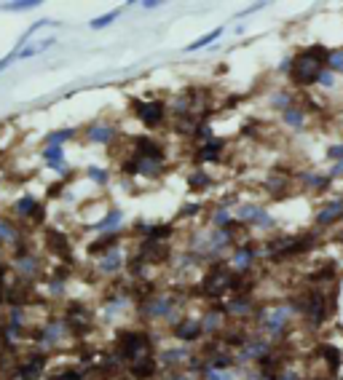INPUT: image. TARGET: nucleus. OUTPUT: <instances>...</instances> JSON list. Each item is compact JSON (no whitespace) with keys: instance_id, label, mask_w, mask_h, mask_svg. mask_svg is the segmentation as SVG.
Here are the masks:
<instances>
[{"instance_id":"obj_1","label":"nucleus","mask_w":343,"mask_h":380,"mask_svg":"<svg viewBox=\"0 0 343 380\" xmlns=\"http://www.w3.org/2000/svg\"><path fill=\"white\" fill-rule=\"evenodd\" d=\"M325 54L322 48H314V51H306L300 54L295 62H292V78H295L298 83H314L322 78V62H325Z\"/></svg>"},{"instance_id":"obj_2","label":"nucleus","mask_w":343,"mask_h":380,"mask_svg":"<svg viewBox=\"0 0 343 380\" xmlns=\"http://www.w3.org/2000/svg\"><path fill=\"white\" fill-rule=\"evenodd\" d=\"M137 113L142 116V121H145L148 126H156L161 121V116H164V105L161 102H140Z\"/></svg>"},{"instance_id":"obj_3","label":"nucleus","mask_w":343,"mask_h":380,"mask_svg":"<svg viewBox=\"0 0 343 380\" xmlns=\"http://www.w3.org/2000/svg\"><path fill=\"white\" fill-rule=\"evenodd\" d=\"M140 348H148V340L142 338V335H124V340H121V354H124V359L140 356Z\"/></svg>"},{"instance_id":"obj_4","label":"nucleus","mask_w":343,"mask_h":380,"mask_svg":"<svg viewBox=\"0 0 343 380\" xmlns=\"http://www.w3.org/2000/svg\"><path fill=\"white\" fill-rule=\"evenodd\" d=\"M225 286H228V276H225V273H214L212 278H206L204 289L209 292V295H220L217 289H225Z\"/></svg>"},{"instance_id":"obj_5","label":"nucleus","mask_w":343,"mask_h":380,"mask_svg":"<svg viewBox=\"0 0 343 380\" xmlns=\"http://www.w3.org/2000/svg\"><path fill=\"white\" fill-rule=\"evenodd\" d=\"M220 35H223V27H217V30H212L209 35H204V38H198L196 43H190V51H196V48H204V46H209V43H214V40H217L220 38Z\"/></svg>"},{"instance_id":"obj_6","label":"nucleus","mask_w":343,"mask_h":380,"mask_svg":"<svg viewBox=\"0 0 343 380\" xmlns=\"http://www.w3.org/2000/svg\"><path fill=\"white\" fill-rule=\"evenodd\" d=\"M132 372L137 378H148V375H153V359L150 356H142V364H134Z\"/></svg>"},{"instance_id":"obj_7","label":"nucleus","mask_w":343,"mask_h":380,"mask_svg":"<svg viewBox=\"0 0 343 380\" xmlns=\"http://www.w3.org/2000/svg\"><path fill=\"white\" fill-rule=\"evenodd\" d=\"M140 150H142L145 155H150V158H161V147L153 145L150 139H140Z\"/></svg>"},{"instance_id":"obj_8","label":"nucleus","mask_w":343,"mask_h":380,"mask_svg":"<svg viewBox=\"0 0 343 380\" xmlns=\"http://www.w3.org/2000/svg\"><path fill=\"white\" fill-rule=\"evenodd\" d=\"M341 212H343V206H341V204H330V209L319 214V222H322V225H327V222H330V220H335Z\"/></svg>"},{"instance_id":"obj_9","label":"nucleus","mask_w":343,"mask_h":380,"mask_svg":"<svg viewBox=\"0 0 343 380\" xmlns=\"http://www.w3.org/2000/svg\"><path fill=\"white\" fill-rule=\"evenodd\" d=\"M113 19H118V11H110V13H105V16L94 19V21H91V27H94V30H97V27H107Z\"/></svg>"},{"instance_id":"obj_10","label":"nucleus","mask_w":343,"mask_h":380,"mask_svg":"<svg viewBox=\"0 0 343 380\" xmlns=\"http://www.w3.org/2000/svg\"><path fill=\"white\" fill-rule=\"evenodd\" d=\"M110 137H113V128H105V126H99V128L91 131V139H99V142H107Z\"/></svg>"},{"instance_id":"obj_11","label":"nucleus","mask_w":343,"mask_h":380,"mask_svg":"<svg viewBox=\"0 0 343 380\" xmlns=\"http://www.w3.org/2000/svg\"><path fill=\"white\" fill-rule=\"evenodd\" d=\"M220 147H223V142H220V139H212L209 145H206V150H204V158H214Z\"/></svg>"},{"instance_id":"obj_12","label":"nucleus","mask_w":343,"mask_h":380,"mask_svg":"<svg viewBox=\"0 0 343 380\" xmlns=\"http://www.w3.org/2000/svg\"><path fill=\"white\" fill-rule=\"evenodd\" d=\"M43 367V356H38V362H35V364H30V367H24V370H21V375H24V378H30V375H38V370Z\"/></svg>"},{"instance_id":"obj_13","label":"nucleus","mask_w":343,"mask_h":380,"mask_svg":"<svg viewBox=\"0 0 343 380\" xmlns=\"http://www.w3.org/2000/svg\"><path fill=\"white\" fill-rule=\"evenodd\" d=\"M118 262H121V257H118V252H113V254H110V257H107V260L102 262V270H107V273H110V270H113V268H116V265H118Z\"/></svg>"},{"instance_id":"obj_14","label":"nucleus","mask_w":343,"mask_h":380,"mask_svg":"<svg viewBox=\"0 0 343 380\" xmlns=\"http://www.w3.org/2000/svg\"><path fill=\"white\" fill-rule=\"evenodd\" d=\"M322 354L327 356V362H330L333 367H338V362H341V359H338V351H335V348H322Z\"/></svg>"},{"instance_id":"obj_15","label":"nucleus","mask_w":343,"mask_h":380,"mask_svg":"<svg viewBox=\"0 0 343 380\" xmlns=\"http://www.w3.org/2000/svg\"><path fill=\"white\" fill-rule=\"evenodd\" d=\"M67 137H73V131H70V128H64V131H59V134H51V137H48V142H51V145H59V142L67 139Z\"/></svg>"},{"instance_id":"obj_16","label":"nucleus","mask_w":343,"mask_h":380,"mask_svg":"<svg viewBox=\"0 0 343 380\" xmlns=\"http://www.w3.org/2000/svg\"><path fill=\"white\" fill-rule=\"evenodd\" d=\"M330 64L335 70H343V51H333L330 54Z\"/></svg>"},{"instance_id":"obj_17","label":"nucleus","mask_w":343,"mask_h":380,"mask_svg":"<svg viewBox=\"0 0 343 380\" xmlns=\"http://www.w3.org/2000/svg\"><path fill=\"white\" fill-rule=\"evenodd\" d=\"M38 5V0H32V3H11V5H5V8H11V11H24V8H35Z\"/></svg>"},{"instance_id":"obj_18","label":"nucleus","mask_w":343,"mask_h":380,"mask_svg":"<svg viewBox=\"0 0 343 380\" xmlns=\"http://www.w3.org/2000/svg\"><path fill=\"white\" fill-rule=\"evenodd\" d=\"M287 124L300 126V124H303V116H300V113H290V110H287Z\"/></svg>"},{"instance_id":"obj_19","label":"nucleus","mask_w":343,"mask_h":380,"mask_svg":"<svg viewBox=\"0 0 343 380\" xmlns=\"http://www.w3.org/2000/svg\"><path fill=\"white\" fill-rule=\"evenodd\" d=\"M30 206H35L32 198H21L19 201V212H30Z\"/></svg>"},{"instance_id":"obj_20","label":"nucleus","mask_w":343,"mask_h":380,"mask_svg":"<svg viewBox=\"0 0 343 380\" xmlns=\"http://www.w3.org/2000/svg\"><path fill=\"white\" fill-rule=\"evenodd\" d=\"M330 155H333V158H341V155H343V145L333 147V150H330Z\"/></svg>"},{"instance_id":"obj_21","label":"nucleus","mask_w":343,"mask_h":380,"mask_svg":"<svg viewBox=\"0 0 343 380\" xmlns=\"http://www.w3.org/2000/svg\"><path fill=\"white\" fill-rule=\"evenodd\" d=\"M91 177H97V180H105V171H97V169H91Z\"/></svg>"},{"instance_id":"obj_22","label":"nucleus","mask_w":343,"mask_h":380,"mask_svg":"<svg viewBox=\"0 0 343 380\" xmlns=\"http://www.w3.org/2000/svg\"><path fill=\"white\" fill-rule=\"evenodd\" d=\"M0 236H3V239H8V236H11V231H5V225H3V222H0Z\"/></svg>"},{"instance_id":"obj_23","label":"nucleus","mask_w":343,"mask_h":380,"mask_svg":"<svg viewBox=\"0 0 343 380\" xmlns=\"http://www.w3.org/2000/svg\"><path fill=\"white\" fill-rule=\"evenodd\" d=\"M11 59H13V54H8V56H5V59H3V62H0V70H5V64H8Z\"/></svg>"}]
</instances>
